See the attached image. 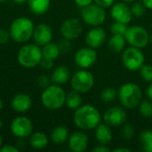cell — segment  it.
Listing matches in <instances>:
<instances>
[{
  "mask_svg": "<svg viewBox=\"0 0 152 152\" xmlns=\"http://www.w3.org/2000/svg\"><path fill=\"white\" fill-rule=\"evenodd\" d=\"M73 120L75 125L81 130H93L102 122L100 111L93 105H81L75 110Z\"/></svg>",
  "mask_w": 152,
  "mask_h": 152,
  "instance_id": "1",
  "label": "cell"
},
{
  "mask_svg": "<svg viewBox=\"0 0 152 152\" xmlns=\"http://www.w3.org/2000/svg\"><path fill=\"white\" fill-rule=\"evenodd\" d=\"M35 25L28 17H18L11 23L9 32L11 39L19 44H25L32 38Z\"/></svg>",
  "mask_w": 152,
  "mask_h": 152,
  "instance_id": "2",
  "label": "cell"
},
{
  "mask_svg": "<svg viewBox=\"0 0 152 152\" xmlns=\"http://www.w3.org/2000/svg\"><path fill=\"white\" fill-rule=\"evenodd\" d=\"M43 58L42 48L37 44H25L17 53L18 63L25 69H33L39 65Z\"/></svg>",
  "mask_w": 152,
  "mask_h": 152,
  "instance_id": "3",
  "label": "cell"
},
{
  "mask_svg": "<svg viewBox=\"0 0 152 152\" xmlns=\"http://www.w3.org/2000/svg\"><path fill=\"white\" fill-rule=\"evenodd\" d=\"M66 100V93L61 86L53 84L44 89L41 94V102L49 110H60Z\"/></svg>",
  "mask_w": 152,
  "mask_h": 152,
  "instance_id": "4",
  "label": "cell"
},
{
  "mask_svg": "<svg viewBox=\"0 0 152 152\" xmlns=\"http://www.w3.org/2000/svg\"><path fill=\"white\" fill-rule=\"evenodd\" d=\"M118 96L120 103L126 109H133L142 101V92L141 87L134 83H126L118 90Z\"/></svg>",
  "mask_w": 152,
  "mask_h": 152,
  "instance_id": "5",
  "label": "cell"
},
{
  "mask_svg": "<svg viewBox=\"0 0 152 152\" xmlns=\"http://www.w3.org/2000/svg\"><path fill=\"white\" fill-rule=\"evenodd\" d=\"M94 85V77L87 69H81L70 78L72 89L77 93L85 94L89 92Z\"/></svg>",
  "mask_w": 152,
  "mask_h": 152,
  "instance_id": "6",
  "label": "cell"
},
{
  "mask_svg": "<svg viewBox=\"0 0 152 152\" xmlns=\"http://www.w3.org/2000/svg\"><path fill=\"white\" fill-rule=\"evenodd\" d=\"M122 63L130 71H137L143 66L145 57L141 49L130 46L122 52Z\"/></svg>",
  "mask_w": 152,
  "mask_h": 152,
  "instance_id": "7",
  "label": "cell"
},
{
  "mask_svg": "<svg viewBox=\"0 0 152 152\" xmlns=\"http://www.w3.org/2000/svg\"><path fill=\"white\" fill-rule=\"evenodd\" d=\"M81 18L83 21L92 27H98L106 20V12L103 7L91 4L81 10Z\"/></svg>",
  "mask_w": 152,
  "mask_h": 152,
  "instance_id": "8",
  "label": "cell"
},
{
  "mask_svg": "<svg viewBox=\"0 0 152 152\" xmlns=\"http://www.w3.org/2000/svg\"><path fill=\"white\" fill-rule=\"evenodd\" d=\"M126 42L134 47L142 49L147 46L150 42V34L147 29L141 26H131L127 28L125 34Z\"/></svg>",
  "mask_w": 152,
  "mask_h": 152,
  "instance_id": "9",
  "label": "cell"
},
{
  "mask_svg": "<svg viewBox=\"0 0 152 152\" xmlns=\"http://www.w3.org/2000/svg\"><path fill=\"white\" fill-rule=\"evenodd\" d=\"M11 133L17 138H26L33 133V123L27 117H17L10 126Z\"/></svg>",
  "mask_w": 152,
  "mask_h": 152,
  "instance_id": "10",
  "label": "cell"
},
{
  "mask_svg": "<svg viewBox=\"0 0 152 152\" xmlns=\"http://www.w3.org/2000/svg\"><path fill=\"white\" fill-rule=\"evenodd\" d=\"M97 61V53L95 49L89 46L80 48L74 55V61L80 69H89Z\"/></svg>",
  "mask_w": 152,
  "mask_h": 152,
  "instance_id": "11",
  "label": "cell"
},
{
  "mask_svg": "<svg viewBox=\"0 0 152 152\" xmlns=\"http://www.w3.org/2000/svg\"><path fill=\"white\" fill-rule=\"evenodd\" d=\"M82 30V22L77 18H69L65 20L61 26V33L62 37L69 40L77 39L81 35Z\"/></svg>",
  "mask_w": 152,
  "mask_h": 152,
  "instance_id": "12",
  "label": "cell"
},
{
  "mask_svg": "<svg viewBox=\"0 0 152 152\" xmlns=\"http://www.w3.org/2000/svg\"><path fill=\"white\" fill-rule=\"evenodd\" d=\"M102 119L103 122L110 126H123L126 120V112L121 107H111L104 112Z\"/></svg>",
  "mask_w": 152,
  "mask_h": 152,
  "instance_id": "13",
  "label": "cell"
},
{
  "mask_svg": "<svg viewBox=\"0 0 152 152\" xmlns=\"http://www.w3.org/2000/svg\"><path fill=\"white\" fill-rule=\"evenodd\" d=\"M110 14L115 21L122 22L125 24H128L129 22H131L133 18L130 6H128L127 3L125 2L114 3L111 6Z\"/></svg>",
  "mask_w": 152,
  "mask_h": 152,
  "instance_id": "14",
  "label": "cell"
},
{
  "mask_svg": "<svg viewBox=\"0 0 152 152\" xmlns=\"http://www.w3.org/2000/svg\"><path fill=\"white\" fill-rule=\"evenodd\" d=\"M52 38H53V30L48 24L39 23L35 27L32 36V39L35 44L42 47L46 44L52 42Z\"/></svg>",
  "mask_w": 152,
  "mask_h": 152,
  "instance_id": "15",
  "label": "cell"
},
{
  "mask_svg": "<svg viewBox=\"0 0 152 152\" xmlns=\"http://www.w3.org/2000/svg\"><path fill=\"white\" fill-rule=\"evenodd\" d=\"M88 136L81 131L74 132L69 136L68 146L73 152H84L88 147Z\"/></svg>",
  "mask_w": 152,
  "mask_h": 152,
  "instance_id": "16",
  "label": "cell"
},
{
  "mask_svg": "<svg viewBox=\"0 0 152 152\" xmlns=\"http://www.w3.org/2000/svg\"><path fill=\"white\" fill-rule=\"evenodd\" d=\"M107 37L104 28L98 27H94L90 29L86 36V44L87 46L96 49L101 47L105 42Z\"/></svg>",
  "mask_w": 152,
  "mask_h": 152,
  "instance_id": "17",
  "label": "cell"
},
{
  "mask_svg": "<svg viewBox=\"0 0 152 152\" xmlns=\"http://www.w3.org/2000/svg\"><path fill=\"white\" fill-rule=\"evenodd\" d=\"M32 106V99L29 94L20 93L13 96L11 102L12 109L18 113H25L30 110Z\"/></svg>",
  "mask_w": 152,
  "mask_h": 152,
  "instance_id": "18",
  "label": "cell"
},
{
  "mask_svg": "<svg viewBox=\"0 0 152 152\" xmlns=\"http://www.w3.org/2000/svg\"><path fill=\"white\" fill-rule=\"evenodd\" d=\"M51 81L53 84L61 86L66 84L70 78V71L67 66L61 65L55 68L51 74Z\"/></svg>",
  "mask_w": 152,
  "mask_h": 152,
  "instance_id": "19",
  "label": "cell"
},
{
  "mask_svg": "<svg viewBox=\"0 0 152 152\" xmlns=\"http://www.w3.org/2000/svg\"><path fill=\"white\" fill-rule=\"evenodd\" d=\"M95 130V138L96 141L99 142V144L107 145L109 144L112 140V132L110 129V126L107 124H99Z\"/></svg>",
  "mask_w": 152,
  "mask_h": 152,
  "instance_id": "20",
  "label": "cell"
},
{
  "mask_svg": "<svg viewBox=\"0 0 152 152\" xmlns=\"http://www.w3.org/2000/svg\"><path fill=\"white\" fill-rule=\"evenodd\" d=\"M49 142L48 137L42 132H35L29 135L28 143L34 150H43L47 147Z\"/></svg>",
  "mask_w": 152,
  "mask_h": 152,
  "instance_id": "21",
  "label": "cell"
},
{
  "mask_svg": "<svg viewBox=\"0 0 152 152\" xmlns=\"http://www.w3.org/2000/svg\"><path fill=\"white\" fill-rule=\"evenodd\" d=\"M28 5L30 12L35 15H43L50 8L51 0H28Z\"/></svg>",
  "mask_w": 152,
  "mask_h": 152,
  "instance_id": "22",
  "label": "cell"
},
{
  "mask_svg": "<svg viewBox=\"0 0 152 152\" xmlns=\"http://www.w3.org/2000/svg\"><path fill=\"white\" fill-rule=\"evenodd\" d=\"M69 139V130L63 126H58L51 133V141L54 144H63Z\"/></svg>",
  "mask_w": 152,
  "mask_h": 152,
  "instance_id": "23",
  "label": "cell"
},
{
  "mask_svg": "<svg viewBox=\"0 0 152 152\" xmlns=\"http://www.w3.org/2000/svg\"><path fill=\"white\" fill-rule=\"evenodd\" d=\"M126 37L123 35H112L108 42V47L113 53H122L126 47Z\"/></svg>",
  "mask_w": 152,
  "mask_h": 152,
  "instance_id": "24",
  "label": "cell"
},
{
  "mask_svg": "<svg viewBox=\"0 0 152 152\" xmlns=\"http://www.w3.org/2000/svg\"><path fill=\"white\" fill-rule=\"evenodd\" d=\"M42 53H43V57L49 58L54 61L60 56L61 51H60L58 44L50 42L46 44L45 45L42 46Z\"/></svg>",
  "mask_w": 152,
  "mask_h": 152,
  "instance_id": "25",
  "label": "cell"
},
{
  "mask_svg": "<svg viewBox=\"0 0 152 152\" xmlns=\"http://www.w3.org/2000/svg\"><path fill=\"white\" fill-rule=\"evenodd\" d=\"M66 106L70 110H77L82 105V97L80 95V93H77L76 91H72L66 94V100H65Z\"/></svg>",
  "mask_w": 152,
  "mask_h": 152,
  "instance_id": "26",
  "label": "cell"
},
{
  "mask_svg": "<svg viewBox=\"0 0 152 152\" xmlns=\"http://www.w3.org/2000/svg\"><path fill=\"white\" fill-rule=\"evenodd\" d=\"M140 140L142 144V150L146 152H152V131L143 130L140 134Z\"/></svg>",
  "mask_w": 152,
  "mask_h": 152,
  "instance_id": "27",
  "label": "cell"
},
{
  "mask_svg": "<svg viewBox=\"0 0 152 152\" xmlns=\"http://www.w3.org/2000/svg\"><path fill=\"white\" fill-rule=\"evenodd\" d=\"M139 111L145 118L152 117V102L151 100H143L139 103Z\"/></svg>",
  "mask_w": 152,
  "mask_h": 152,
  "instance_id": "28",
  "label": "cell"
},
{
  "mask_svg": "<svg viewBox=\"0 0 152 152\" xmlns=\"http://www.w3.org/2000/svg\"><path fill=\"white\" fill-rule=\"evenodd\" d=\"M118 96V92L114 87H106L101 94V99L106 103L113 102Z\"/></svg>",
  "mask_w": 152,
  "mask_h": 152,
  "instance_id": "29",
  "label": "cell"
},
{
  "mask_svg": "<svg viewBox=\"0 0 152 152\" xmlns=\"http://www.w3.org/2000/svg\"><path fill=\"white\" fill-rule=\"evenodd\" d=\"M130 9H131L133 16L140 18V17H142L145 14V12H146L147 8L145 7V5L143 4L142 2H137V0H136L134 2H133Z\"/></svg>",
  "mask_w": 152,
  "mask_h": 152,
  "instance_id": "30",
  "label": "cell"
},
{
  "mask_svg": "<svg viewBox=\"0 0 152 152\" xmlns=\"http://www.w3.org/2000/svg\"><path fill=\"white\" fill-rule=\"evenodd\" d=\"M127 24L122 23V22H118V21H115L111 27H110V30L111 33L113 35H123L125 36L126 30H127Z\"/></svg>",
  "mask_w": 152,
  "mask_h": 152,
  "instance_id": "31",
  "label": "cell"
},
{
  "mask_svg": "<svg viewBox=\"0 0 152 152\" xmlns=\"http://www.w3.org/2000/svg\"><path fill=\"white\" fill-rule=\"evenodd\" d=\"M140 73L142 78L148 83L152 82V65L151 64H143V66L140 69Z\"/></svg>",
  "mask_w": 152,
  "mask_h": 152,
  "instance_id": "32",
  "label": "cell"
},
{
  "mask_svg": "<svg viewBox=\"0 0 152 152\" xmlns=\"http://www.w3.org/2000/svg\"><path fill=\"white\" fill-rule=\"evenodd\" d=\"M134 135V129L132 126L126 124L123 125V127L121 129V136L124 140L128 141L131 140Z\"/></svg>",
  "mask_w": 152,
  "mask_h": 152,
  "instance_id": "33",
  "label": "cell"
},
{
  "mask_svg": "<svg viewBox=\"0 0 152 152\" xmlns=\"http://www.w3.org/2000/svg\"><path fill=\"white\" fill-rule=\"evenodd\" d=\"M71 40H69L67 38H63L62 40H61L58 44L61 53H69L71 48H72V44L70 42Z\"/></svg>",
  "mask_w": 152,
  "mask_h": 152,
  "instance_id": "34",
  "label": "cell"
},
{
  "mask_svg": "<svg viewBox=\"0 0 152 152\" xmlns=\"http://www.w3.org/2000/svg\"><path fill=\"white\" fill-rule=\"evenodd\" d=\"M51 78H49L47 76L45 75H40L38 76L37 79V83L39 87L41 88H46L48 86H50V83H51Z\"/></svg>",
  "mask_w": 152,
  "mask_h": 152,
  "instance_id": "35",
  "label": "cell"
},
{
  "mask_svg": "<svg viewBox=\"0 0 152 152\" xmlns=\"http://www.w3.org/2000/svg\"><path fill=\"white\" fill-rule=\"evenodd\" d=\"M53 64H54L53 60L43 57L42 60L40 61V63H39L38 66H40V68L45 69V70H49V69H51L53 67Z\"/></svg>",
  "mask_w": 152,
  "mask_h": 152,
  "instance_id": "36",
  "label": "cell"
},
{
  "mask_svg": "<svg viewBox=\"0 0 152 152\" xmlns=\"http://www.w3.org/2000/svg\"><path fill=\"white\" fill-rule=\"evenodd\" d=\"M11 38L9 29L7 30L6 28H0V45H4L6 44L9 39Z\"/></svg>",
  "mask_w": 152,
  "mask_h": 152,
  "instance_id": "37",
  "label": "cell"
},
{
  "mask_svg": "<svg viewBox=\"0 0 152 152\" xmlns=\"http://www.w3.org/2000/svg\"><path fill=\"white\" fill-rule=\"evenodd\" d=\"M94 2L96 4H98L103 8H108V7H110L113 5V4L115 3V0H94Z\"/></svg>",
  "mask_w": 152,
  "mask_h": 152,
  "instance_id": "38",
  "label": "cell"
},
{
  "mask_svg": "<svg viewBox=\"0 0 152 152\" xmlns=\"http://www.w3.org/2000/svg\"><path fill=\"white\" fill-rule=\"evenodd\" d=\"M20 150L18 148H16L13 145L11 144H7V145H3L0 148V152H19Z\"/></svg>",
  "mask_w": 152,
  "mask_h": 152,
  "instance_id": "39",
  "label": "cell"
},
{
  "mask_svg": "<svg viewBox=\"0 0 152 152\" xmlns=\"http://www.w3.org/2000/svg\"><path fill=\"white\" fill-rule=\"evenodd\" d=\"M110 149L109 147H107L106 145H103V144H100L98 146H95L93 148L92 152H110Z\"/></svg>",
  "mask_w": 152,
  "mask_h": 152,
  "instance_id": "40",
  "label": "cell"
},
{
  "mask_svg": "<svg viewBox=\"0 0 152 152\" xmlns=\"http://www.w3.org/2000/svg\"><path fill=\"white\" fill-rule=\"evenodd\" d=\"M74 1H75L76 4L81 8L86 7V6L93 4V2H94V0H74Z\"/></svg>",
  "mask_w": 152,
  "mask_h": 152,
  "instance_id": "41",
  "label": "cell"
},
{
  "mask_svg": "<svg viewBox=\"0 0 152 152\" xmlns=\"http://www.w3.org/2000/svg\"><path fill=\"white\" fill-rule=\"evenodd\" d=\"M146 94L149 98V100H151L152 102V82L151 83V85L148 86L147 91H146Z\"/></svg>",
  "mask_w": 152,
  "mask_h": 152,
  "instance_id": "42",
  "label": "cell"
},
{
  "mask_svg": "<svg viewBox=\"0 0 152 152\" xmlns=\"http://www.w3.org/2000/svg\"><path fill=\"white\" fill-rule=\"evenodd\" d=\"M142 3L147 9H152V0H142Z\"/></svg>",
  "mask_w": 152,
  "mask_h": 152,
  "instance_id": "43",
  "label": "cell"
},
{
  "mask_svg": "<svg viewBox=\"0 0 152 152\" xmlns=\"http://www.w3.org/2000/svg\"><path fill=\"white\" fill-rule=\"evenodd\" d=\"M114 152H130L131 151V150L130 149H127V148H117V149H115Z\"/></svg>",
  "mask_w": 152,
  "mask_h": 152,
  "instance_id": "44",
  "label": "cell"
},
{
  "mask_svg": "<svg viewBox=\"0 0 152 152\" xmlns=\"http://www.w3.org/2000/svg\"><path fill=\"white\" fill-rule=\"evenodd\" d=\"M16 4H23L28 2V0H12Z\"/></svg>",
  "mask_w": 152,
  "mask_h": 152,
  "instance_id": "45",
  "label": "cell"
},
{
  "mask_svg": "<svg viewBox=\"0 0 152 152\" xmlns=\"http://www.w3.org/2000/svg\"><path fill=\"white\" fill-rule=\"evenodd\" d=\"M3 146V137H2V135L0 134V148Z\"/></svg>",
  "mask_w": 152,
  "mask_h": 152,
  "instance_id": "46",
  "label": "cell"
},
{
  "mask_svg": "<svg viewBox=\"0 0 152 152\" xmlns=\"http://www.w3.org/2000/svg\"><path fill=\"white\" fill-rule=\"evenodd\" d=\"M2 110H3V102H2V100L0 98V112L2 111Z\"/></svg>",
  "mask_w": 152,
  "mask_h": 152,
  "instance_id": "47",
  "label": "cell"
},
{
  "mask_svg": "<svg viewBox=\"0 0 152 152\" xmlns=\"http://www.w3.org/2000/svg\"><path fill=\"white\" fill-rule=\"evenodd\" d=\"M122 1L125 2V3H133V2H134L136 0H122Z\"/></svg>",
  "mask_w": 152,
  "mask_h": 152,
  "instance_id": "48",
  "label": "cell"
},
{
  "mask_svg": "<svg viewBox=\"0 0 152 152\" xmlns=\"http://www.w3.org/2000/svg\"><path fill=\"white\" fill-rule=\"evenodd\" d=\"M150 42L152 44V33L150 35Z\"/></svg>",
  "mask_w": 152,
  "mask_h": 152,
  "instance_id": "49",
  "label": "cell"
},
{
  "mask_svg": "<svg viewBox=\"0 0 152 152\" xmlns=\"http://www.w3.org/2000/svg\"><path fill=\"white\" fill-rule=\"evenodd\" d=\"M2 126H3V122H2V120L0 119V129L2 128Z\"/></svg>",
  "mask_w": 152,
  "mask_h": 152,
  "instance_id": "50",
  "label": "cell"
},
{
  "mask_svg": "<svg viewBox=\"0 0 152 152\" xmlns=\"http://www.w3.org/2000/svg\"><path fill=\"white\" fill-rule=\"evenodd\" d=\"M8 0H0V3H4V2H6Z\"/></svg>",
  "mask_w": 152,
  "mask_h": 152,
  "instance_id": "51",
  "label": "cell"
}]
</instances>
